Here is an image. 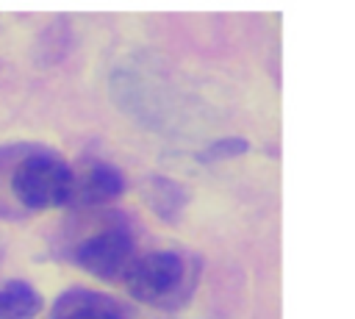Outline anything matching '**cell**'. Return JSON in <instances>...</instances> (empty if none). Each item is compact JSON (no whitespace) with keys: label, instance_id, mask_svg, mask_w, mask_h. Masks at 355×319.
<instances>
[{"label":"cell","instance_id":"cell-8","mask_svg":"<svg viewBox=\"0 0 355 319\" xmlns=\"http://www.w3.org/2000/svg\"><path fill=\"white\" fill-rule=\"evenodd\" d=\"M250 150V141L241 139V136H225V139H216L214 144H208L197 158L202 164H214V161H222V158H236V155H244Z\"/></svg>","mask_w":355,"mask_h":319},{"label":"cell","instance_id":"cell-1","mask_svg":"<svg viewBox=\"0 0 355 319\" xmlns=\"http://www.w3.org/2000/svg\"><path fill=\"white\" fill-rule=\"evenodd\" d=\"M200 277V261L180 250H150L141 252L128 275L122 277L128 294L144 305L180 308Z\"/></svg>","mask_w":355,"mask_h":319},{"label":"cell","instance_id":"cell-6","mask_svg":"<svg viewBox=\"0 0 355 319\" xmlns=\"http://www.w3.org/2000/svg\"><path fill=\"white\" fill-rule=\"evenodd\" d=\"M42 311L39 291L25 280H8L0 286V319H33Z\"/></svg>","mask_w":355,"mask_h":319},{"label":"cell","instance_id":"cell-3","mask_svg":"<svg viewBox=\"0 0 355 319\" xmlns=\"http://www.w3.org/2000/svg\"><path fill=\"white\" fill-rule=\"evenodd\" d=\"M72 258L80 269H86L100 280H122L130 264L139 258V252H136V239L130 227L122 222H114L80 239L75 244Z\"/></svg>","mask_w":355,"mask_h":319},{"label":"cell","instance_id":"cell-4","mask_svg":"<svg viewBox=\"0 0 355 319\" xmlns=\"http://www.w3.org/2000/svg\"><path fill=\"white\" fill-rule=\"evenodd\" d=\"M125 191V175L108 161H89L72 169V208H94L116 200Z\"/></svg>","mask_w":355,"mask_h":319},{"label":"cell","instance_id":"cell-2","mask_svg":"<svg viewBox=\"0 0 355 319\" xmlns=\"http://www.w3.org/2000/svg\"><path fill=\"white\" fill-rule=\"evenodd\" d=\"M8 189L14 200L28 211L64 208L72 194V166L50 150L28 147L8 175Z\"/></svg>","mask_w":355,"mask_h":319},{"label":"cell","instance_id":"cell-7","mask_svg":"<svg viewBox=\"0 0 355 319\" xmlns=\"http://www.w3.org/2000/svg\"><path fill=\"white\" fill-rule=\"evenodd\" d=\"M147 200H150V205H153L161 216H166V205H172V214L180 211V205H183V194H180V189H178L175 183H169L166 178H161V175H155V178L150 180Z\"/></svg>","mask_w":355,"mask_h":319},{"label":"cell","instance_id":"cell-5","mask_svg":"<svg viewBox=\"0 0 355 319\" xmlns=\"http://www.w3.org/2000/svg\"><path fill=\"white\" fill-rule=\"evenodd\" d=\"M47 319H125V311L114 297L75 286L55 297Z\"/></svg>","mask_w":355,"mask_h":319}]
</instances>
